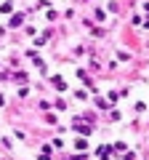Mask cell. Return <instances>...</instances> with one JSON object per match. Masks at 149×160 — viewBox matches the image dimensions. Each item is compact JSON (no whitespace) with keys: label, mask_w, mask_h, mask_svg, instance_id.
Masks as SVG:
<instances>
[{"label":"cell","mask_w":149,"mask_h":160,"mask_svg":"<svg viewBox=\"0 0 149 160\" xmlns=\"http://www.w3.org/2000/svg\"><path fill=\"white\" fill-rule=\"evenodd\" d=\"M22 22H24V16H22V13H16V16L11 19V27H19V24H22Z\"/></svg>","instance_id":"2"},{"label":"cell","mask_w":149,"mask_h":160,"mask_svg":"<svg viewBox=\"0 0 149 160\" xmlns=\"http://www.w3.org/2000/svg\"><path fill=\"white\" fill-rule=\"evenodd\" d=\"M53 86H56V88H59V91H64V88H67V83H64V80H61V78H53Z\"/></svg>","instance_id":"1"},{"label":"cell","mask_w":149,"mask_h":160,"mask_svg":"<svg viewBox=\"0 0 149 160\" xmlns=\"http://www.w3.org/2000/svg\"><path fill=\"white\" fill-rule=\"evenodd\" d=\"M11 8H13V3H3V6H0V11H3V13H11Z\"/></svg>","instance_id":"3"}]
</instances>
